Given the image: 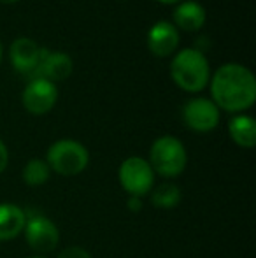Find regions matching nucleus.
Instances as JSON below:
<instances>
[{
    "instance_id": "f8f14e48",
    "label": "nucleus",
    "mask_w": 256,
    "mask_h": 258,
    "mask_svg": "<svg viewBox=\"0 0 256 258\" xmlns=\"http://www.w3.org/2000/svg\"><path fill=\"white\" fill-rule=\"evenodd\" d=\"M174 27L186 32L200 30L205 23V9L195 0L181 2L174 11Z\"/></svg>"
},
{
    "instance_id": "0eeeda50",
    "label": "nucleus",
    "mask_w": 256,
    "mask_h": 258,
    "mask_svg": "<svg viewBox=\"0 0 256 258\" xmlns=\"http://www.w3.org/2000/svg\"><path fill=\"white\" fill-rule=\"evenodd\" d=\"M183 121L193 132H211L219 123V109L216 104L204 97H197L183 107Z\"/></svg>"
},
{
    "instance_id": "423d86ee",
    "label": "nucleus",
    "mask_w": 256,
    "mask_h": 258,
    "mask_svg": "<svg viewBox=\"0 0 256 258\" xmlns=\"http://www.w3.org/2000/svg\"><path fill=\"white\" fill-rule=\"evenodd\" d=\"M25 216H27V221H25L23 232L28 246L37 255L51 253L60 241V232L56 225L49 218L41 216V214H28L25 211Z\"/></svg>"
},
{
    "instance_id": "9d476101",
    "label": "nucleus",
    "mask_w": 256,
    "mask_h": 258,
    "mask_svg": "<svg viewBox=\"0 0 256 258\" xmlns=\"http://www.w3.org/2000/svg\"><path fill=\"white\" fill-rule=\"evenodd\" d=\"M41 54L42 48H39L37 42L28 37H18L9 48L13 67L23 76H28V79L32 78V74L37 69L39 61H41Z\"/></svg>"
},
{
    "instance_id": "6ab92c4d",
    "label": "nucleus",
    "mask_w": 256,
    "mask_h": 258,
    "mask_svg": "<svg viewBox=\"0 0 256 258\" xmlns=\"http://www.w3.org/2000/svg\"><path fill=\"white\" fill-rule=\"evenodd\" d=\"M127 207L130 211H133V213H139L140 207H142V199L140 197H130Z\"/></svg>"
},
{
    "instance_id": "7ed1b4c3",
    "label": "nucleus",
    "mask_w": 256,
    "mask_h": 258,
    "mask_svg": "<svg viewBox=\"0 0 256 258\" xmlns=\"http://www.w3.org/2000/svg\"><path fill=\"white\" fill-rule=\"evenodd\" d=\"M188 163L186 148L172 136L158 137L149 151V165L163 177H178Z\"/></svg>"
},
{
    "instance_id": "39448f33",
    "label": "nucleus",
    "mask_w": 256,
    "mask_h": 258,
    "mask_svg": "<svg viewBox=\"0 0 256 258\" xmlns=\"http://www.w3.org/2000/svg\"><path fill=\"white\" fill-rule=\"evenodd\" d=\"M120 183L130 197L147 195L154 186V170L151 169L149 162L140 156H130L120 165Z\"/></svg>"
},
{
    "instance_id": "dca6fc26",
    "label": "nucleus",
    "mask_w": 256,
    "mask_h": 258,
    "mask_svg": "<svg viewBox=\"0 0 256 258\" xmlns=\"http://www.w3.org/2000/svg\"><path fill=\"white\" fill-rule=\"evenodd\" d=\"M151 202L160 209H172L181 202V190L172 183H163L153 190Z\"/></svg>"
},
{
    "instance_id": "20e7f679",
    "label": "nucleus",
    "mask_w": 256,
    "mask_h": 258,
    "mask_svg": "<svg viewBox=\"0 0 256 258\" xmlns=\"http://www.w3.org/2000/svg\"><path fill=\"white\" fill-rule=\"evenodd\" d=\"M90 153L81 143L72 139L56 141L49 146L46 163L60 176H77L88 167Z\"/></svg>"
},
{
    "instance_id": "5701e85b",
    "label": "nucleus",
    "mask_w": 256,
    "mask_h": 258,
    "mask_svg": "<svg viewBox=\"0 0 256 258\" xmlns=\"http://www.w3.org/2000/svg\"><path fill=\"white\" fill-rule=\"evenodd\" d=\"M30 258H46L44 255H35V256H30Z\"/></svg>"
},
{
    "instance_id": "4be33fe9",
    "label": "nucleus",
    "mask_w": 256,
    "mask_h": 258,
    "mask_svg": "<svg viewBox=\"0 0 256 258\" xmlns=\"http://www.w3.org/2000/svg\"><path fill=\"white\" fill-rule=\"evenodd\" d=\"M2 54H4V49H2V42H0V61H2Z\"/></svg>"
},
{
    "instance_id": "a211bd4d",
    "label": "nucleus",
    "mask_w": 256,
    "mask_h": 258,
    "mask_svg": "<svg viewBox=\"0 0 256 258\" xmlns=\"http://www.w3.org/2000/svg\"><path fill=\"white\" fill-rule=\"evenodd\" d=\"M7 163H9V151H7V146L4 144V141L0 139V174L7 169Z\"/></svg>"
},
{
    "instance_id": "1a4fd4ad",
    "label": "nucleus",
    "mask_w": 256,
    "mask_h": 258,
    "mask_svg": "<svg viewBox=\"0 0 256 258\" xmlns=\"http://www.w3.org/2000/svg\"><path fill=\"white\" fill-rule=\"evenodd\" d=\"M72 71H74V63H72V58L67 53L42 49L41 61H39L37 69H35L30 79L44 78L51 83L65 81L72 74Z\"/></svg>"
},
{
    "instance_id": "aec40b11",
    "label": "nucleus",
    "mask_w": 256,
    "mask_h": 258,
    "mask_svg": "<svg viewBox=\"0 0 256 258\" xmlns=\"http://www.w3.org/2000/svg\"><path fill=\"white\" fill-rule=\"evenodd\" d=\"M161 4H176V2H181V0H158Z\"/></svg>"
},
{
    "instance_id": "9b49d317",
    "label": "nucleus",
    "mask_w": 256,
    "mask_h": 258,
    "mask_svg": "<svg viewBox=\"0 0 256 258\" xmlns=\"http://www.w3.org/2000/svg\"><path fill=\"white\" fill-rule=\"evenodd\" d=\"M179 32L168 21H158L147 32V48L156 56H170L178 49Z\"/></svg>"
},
{
    "instance_id": "f03ea898",
    "label": "nucleus",
    "mask_w": 256,
    "mask_h": 258,
    "mask_svg": "<svg viewBox=\"0 0 256 258\" xmlns=\"http://www.w3.org/2000/svg\"><path fill=\"white\" fill-rule=\"evenodd\" d=\"M170 76L174 83L185 92H200L211 81L209 61L202 49H183L176 53L170 63Z\"/></svg>"
},
{
    "instance_id": "6e6552de",
    "label": "nucleus",
    "mask_w": 256,
    "mask_h": 258,
    "mask_svg": "<svg viewBox=\"0 0 256 258\" xmlns=\"http://www.w3.org/2000/svg\"><path fill=\"white\" fill-rule=\"evenodd\" d=\"M58 100V88L55 83L44 78L28 79L23 90V105L32 114H46L55 107Z\"/></svg>"
},
{
    "instance_id": "ddd939ff",
    "label": "nucleus",
    "mask_w": 256,
    "mask_h": 258,
    "mask_svg": "<svg viewBox=\"0 0 256 258\" xmlns=\"http://www.w3.org/2000/svg\"><path fill=\"white\" fill-rule=\"evenodd\" d=\"M25 211L14 204H0V241L18 237L25 228Z\"/></svg>"
},
{
    "instance_id": "f3484780",
    "label": "nucleus",
    "mask_w": 256,
    "mask_h": 258,
    "mask_svg": "<svg viewBox=\"0 0 256 258\" xmlns=\"http://www.w3.org/2000/svg\"><path fill=\"white\" fill-rule=\"evenodd\" d=\"M58 258H92V255H90L86 249L77 248V246H72V248L63 249Z\"/></svg>"
},
{
    "instance_id": "2eb2a0df",
    "label": "nucleus",
    "mask_w": 256,
    "mask_h": 258,
    "mask_svg": "<svg viewBox=\"0 0 256 258\" xmlns=\"http://www.w3.org/2000/svg\"><path fill=\"white\" fill-rule=\"evenodd\" d=\"M49 176H51V169L46 160L41 158H32L23 169V181L28 186H41L49 179Z\"/></svg>"
},
{
    "instance_id": "4468645a",
    "label": "nucleus",
    "mask_w": 256,
    "mask_h": 258,
    "mask_svg": "<svg viewBox=\"0 0 256 258\" xmlns=\"http://www.w3.org/2000/svg\"><path fill=\"white\" fill-rule=\"evenodd\" d=\"M228 132L233 143L240 148H254L256 144V123L251 116L239 114L233 116L228 123Z\"/></svg>"
},
{
    "instance_id": "412c9836",
    "label": "nucleus",
    "mask_w": 256,
    "mask_h": 258,
    "mask_svg": "<svg viewBox=\"0 0 256 258\" xmlns=\"http://www.w3.org/2000/svg\"><path fill=\"white\" fill-rule=\"evenodd\" d=\"M0 2H4V4H13V2H18V0H0Z\"/></svg>"
},
{
    "instance_id": "f257e3e1",
    "label": "nucleus",
    "mask_w": 256,
    "mask_h": 258,
    "mask_svg": "<svg viewBox=\"0 0 256 258\" xmlns=\"http://www.w3.org/2000/svg\"><path fill=\"white\" fill-rule=\"evenodd\" d=\"M212 102L218 109L240 112L256 100V79L253 72L240 63H225L211 79Z\"/></svg>"
}]
</instances>
